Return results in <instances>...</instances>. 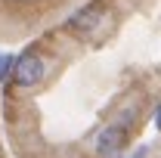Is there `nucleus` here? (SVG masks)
I'll list each match as a JSON object with an SVG mask.
<instances>
[{
	"label": "nucleus",
	"instance_id": "obj_5",
	"mask_svg": "<svg viewBox=\"0 0 161 158\" xmlns=\"http://www.w3.org/2000/svg\"><path fill=\"white\" fill-rule=\"evenodd\" d=\"M130 158H149V149H146V146H140V149H136Z\"/></svg>",
	"mask_w": 161,
	"mask_h": 158
},
{
	"label": "nucleus",
	"instance_id": "obj_2",
	"mask_svg": "<svg viewBox=\"0 0 161 158\" xmlns=\"http://www.w3.org/2000/svg\"><path fill=\"white\" fill-rule=\"evenodd\" d=\"M127 133H130V130H127L121 121H118V124H108L99 137H96V143H93L96 155H99V158H118L121 149L127 146Z\"/></svg>",
	"mask_w": 161,
	"mask_h": 158
},
{
	"label": "nucleus",
	"instance_id": "obj_4",
	"mask_svg": "<svg viewBox=\"0 0 161 158\" xmlns=\"http://www.w3.org/2000/svg\"><path fill=\"white\" fill-rule=\"evenodd\" d=\"M13 56H6V53H0V81H3V84H6V81H9V75H13Z\"/></svg>",
	"mask_w": 161,
	"mask_h": 158
},
{
	"label": "nucleus",
	"instance_id": "obj_3",
	"mask_svg": "<svg viewBox=\"0 0 161 158\" xmlns=\"http://www.w3.org/2000/svg\"><path fill=\"white\" fill-rule=\"evenodd\" d=\"M65 25H68V31H75L78 37H93V34L99 31V25H102V6L99 3H87V6H80Z\"/></svg>",
	"mask_w": 161,
	"mask_h": 158
},
{
	"label": "nucleus",
	"instance_id": "obj_1",
	"mask_svg": "<svg viewBox=\"0 0 161 158\" xmlns=\"http://www.w3.org/2000/svg\"><path fill=\"white\" fill-rule=\"evenodd\" d=\"M43 68H47V62L40 59L37 53H22L19 59L13 62V81H16V87H34L43 78Z\"/></svg>",
	"mask_w": 161,
	"mask_h": 158
},
{
	"label": "nucleus",
	"instance_id": "obj_6",
	"mask_svg": "<svg viewBox=\"0 0 161 158\" xmlns=\"http://www.w3.org/2000/svg\"><path fill=\"white\" fill-rule=\"evenodd\" d=\"M155 124H158V127H161V105H158V109H155Z\"/></svg>",
	"mask_w": 161,
	"mask_h": 158
}]
</instances>
